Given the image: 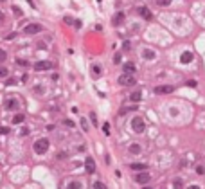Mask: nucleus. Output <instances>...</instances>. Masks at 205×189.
Here are the masks:
<instances>
[{
	"label": "nucleus",
	"instance_id": "20",
	"mask_svg": "<svg viewBox=\"0 0 205 189\" xmlns=\"http://www.w3.org/2000/svg\"><path fill=\"white\" fill-rule=\"evenodd\" d=\"M173 187H175V189H182V187H184V182H182V178H176V180L173 182Z\"/></svg>",
	"mask_w": 205,
	"mask_h": 189
},
{
	"label": "nucleus",
	"instance_id": "28",
	"mask_svg": "<svg viewBox=\"0 0 205 189\" xmlns=\"http://www.w3.org/2000/svg\"><path fill=\"white\" fill-rule=\"evenodd\" d=\"M196 173H198V175H205V168L203 166H198V168H196Z\"/></svg>",
	"mask_w": 205,
	"mask_h": 189
},
{
	"label": "nucleus",
	"instance_id": "8",
	"mask_svg": "<svg viewBox=\"0 0 205 189\" xmlns=\"http://www.w3.org/2000/svg\"><path fill=\"white\" fill-rule=\"evenodd\" d=\"M85 168H86V173H94V171H95V162H94L92 157H86V160H85Z\"/></svg>",
	"mask_w": 205,
	"mask_h": 189
},
{
	"label": "nucleus",
	"instance_id": "38",
	"mask_svg": "<svg viewBox=\"0 0 205 189\" xmlns=\"http://www.w3.org/2000/svg\"><path fill=\"white\" fill-rule=\"evenodd\" d=\"M187 189H200V187H198V186H189Z\"/></svg>",
	"mask_w": 205,
	"mask_h": 189
},
{
	"label": "nucleus",
	"instance_id": "30",
	"mask_svg": "<svg viewBox=\"0 0 205 189\" xmlns=\"http://www.w3.org/2000/svg\"><path fill=\"white\" fill-rule=\"evenodd\" d=\"M81 126H83V130H85V132H88V124H86V121H85V119L81 121Z\"/></svg>",
	"mask_w": 205,
	"mask_h": 189
},
{
	"label": "nucleus",
	"instance_id": "31",
	"mask_svg": "<svg viewBox=\"0 0 205 189\" xmlns=\"http://www.w3.org/2000/svg\"><path fill=\"white\" fill-rule=\"evenodd\" d=\"M13 11H14V14H16V16H20V14H22V11H20V7H13Z\"/></svg>",
	"mask_w": 205,
	"mask_h": 189
},
{
	"label": "nucleus",
	"instance_id": "11",
	"mask_svg": "<svg viewBox=\"0 0 205 189\" xmlns=\"http://www.w3.org/2000/svg\"><path fill=\"white\" fill-rule=\"evenodd\" d=\"M130 168L135 169V171H144V169H148V166L142 164V162H133V164H130Z\"/></svg>",
	"mask_w": 205,
	"mask_h": 189
},
{
	"label": "nucleus",
	"instance_id": "2",
	"mask_svg": "<svg viewBox=\"0 0 205 189\" xmlns=\"http://www.w3.org/2000/svg\"><path fill=\"white\" fill-rule=\"evenodd\" d=\"M131 130L135 133H142L146 130V124H144V119L142 117H133L131 119Z\"/></svg>",
	"mask_w": 205,
	"mask_h": 189
},
{
	"label": "nucleus",
	"instance_id": "13",
	"mask_svg": "<svg viewBox=\"0 0 205 189\" xmlns=\"http://www.w3.org/2000/svg\"><path fill=\"white\" fill-rule=\"evenodd\" d=\"M180 61H182V63H185V65H187V63H191V61H193V54H191V52H184V54L180 56Z\"/></svg>",
	"mask_w": 205,
	"mask_h": 189
},
{
	"label": "nucleus",
	"instance_id": "35",
	"mask_svg": "<svg viewBox=\"0 0 205 189\" xmlns=\"http://www.w3.org/2000/svg\"><path fill=\"white\" fill-rule=\"evenodd\" d=\"M14 83H16L14 79H7V83H5V85H9V87H11V85H14Z\"/></svg>",
	"mask_w": 205,
	"mask_h": 189
},
{
	"label": "nucleus",
	"instance_id": "29",
	"mask_svg": "<svg viewBox=\"0 0 205 189\" xmlns=\"http://www.w3.org/2000/svg\"><path fill=\"white\" fill-rule=\"evenodd\" d=\"M113 63H121V54H115L113 56Z\"/></svg>",
	"mask_w": 205,
	"mask_h": 189
},
{
	"label": "nucleus",
	"instance_id": "15",
	"mask_svg": "<svg viewBox=\"0 0 205 189\" xmlns=\"http://www.w3.org/2000/svg\"><path fill=\"white\" fill-rule=\"evenodd\" d=\"M101 76V67L99 65H94L92 67V78H99Z\"/></svg>",
	"mask_w": 205,
	"mask_h": 189
},
{
	"label": "nucleus",
	"instance_id": "4",
	"mask_svg": "<svg viewBox=\"0 0 205 189\" xmlns=\"http://www.w3.org/2000/svg\"><path fill=\"white\" fill-rule=\"evenodd\" d=\"M151 180V177H149V173H146V171H139L137 175H135V182L137 184H148Z\"/></svg>",
	"mask_w": 205,
	"mask_h": 189
},
{
	"label": "nucleus",
	"instance_id": "18",
	"mask_svg": "<svg viewBox=\"0 0 205 189\" xmlns=\"http://www.w3.org/2000/svg\"><path fill=\"white\" fill-rule=\"evenodd\" d=\"M144 58H146V59H153V58H155V52L149 50V49H146V50H144Z\"/></svg>",
	"mask_w": 205,
	"mask_h": 189
},
{
	"label": "nucleus",
	"instance_id": "34",
	"mask_svg": "<svg viewBox=\"0 0 205 189\" xmlns=\"http://www.w3.org/2000/svg\"><path fill=\"white\" fill-rule=\"evenodd\" d=\"M65 22H67V23H74V20H72L70 16H65Z\"/></svg>",
	"mask_w": 205,
	"mask_h": 189
},
{
	"label": "nucleus",
	"instance_id": "5",
	"mask_svg": "<svg viewBox=\"0 0 205 189\" xmlns=\"http://www.w3.org/2000/svg\"><path fill=\"white\" fill-rule=\"evenodd\" d=\"M41 29H43V27H41L40 23H29V25L23 29V32H25V34H36V32H40Z\"/></svg>",
	"mask_w": 205,
	"mask_h": 189
},
{
	"label": "nucleus",
	"instance_id": "37",
	"mask_svg": "<svg viewBox=\"0 0 205 189\" xmlns=\"http://www.w3.org/2000/svg\"><path fill=\"white\" fill-rule=\"evenodd\" d=\"M4 18H5V16H4V13H2V11H0V23H2V22H4Z\"/></svg>",
	"mask_w": 205,
	"mask_h": 189
},
{
	"label": "nucleus",
	"instance_id": "24",
	"mask_svg": "<svg viewBox=\"0 0 205 189\" xmlns=\"http://www.w3.org/2000/svg\"><path fill=\"white\" fill-rule=\"evenodd\" d=\"M94 189H106V186H104L103 182H95V184H94Z\"/></svg>",
	"mask_w": 205,
	"mask_h": 189
},
{
	"label": "nucleus",
	"instance_id": "23",
	"mask_svg": "<svg viewBox=\"0 0 205 189\" xmlns=\"http://www.w3.org/2000/svg\"><path fill=\"white\" fill-rule=\"evenodd\" d=\"M103 132H104L106 135H110V124H108V123H104V124H103Z\"/></svg>",
	"mask_w": 205,
	"mask_h": 189
},
{
	"label": "nucleus",
	"instance_id": "12",
	"mask_svg": "<svg viewBox=\"0 0 205 189\" xmlns=\"http://www.w3.org/2000/svg\"><path fill=\"white\" fill-rule=\"evenodd\" d=\"M139 13H140V16H142V18L151 20V13H149V9H148V7H139Z\"/></svg>",
	"mask_w": 205,
	"mask_h": 189
},
{
	"label": "nucleus",
	"instance_id": "19",
	"mask_svg": "<svg viewBox=\"0 0 205 189\" xmlns=\"http://www.w3.org/2000/svg\"><path fill=\"white\" fill-rule=\"evenodd\" d=\"M22 121H23V114H16V115L13 117V123H14V124H20Z\"/></svg>",
	"mask_w": 205,
	"mask_h": 189
},
{
	"label": "nucleus",
	"instance_id": "16",
	"mask_svg": "<svg viewBox=\"0 0 205 189\" xmlns=\"http://www.w3.org/2000/svg\"><path fill=\"white\" fill-rule=\"evenodd\" d=\"M130 97H131V101H140V99H142V92H140V90H137V92H133Z\"/></svg>",
	"mask_w": 205,
	"mask_h": 189
},
{
	"label": "nucleus",
	"instance_id": "33",
	"mask_svg": "<svg viewBox=\"0 0 205 189\" xmlns=\"http://www.w3.org/2000/svg\"><path fill=\"white\" fill-rule=\"evenodd\" d=\"M65 124H67V126H68V128H72V126H74V123H72V121H70V119H67V121H65Z\"/></svg>",
	"mask_w": 205,
	"mask_h": 189
},
{
	"label": "nucleus",
	"instance_id": "14",
	"mask_svg": "<svg viewBox=\"0 0 205 189\" xmlns=\"http://www.w3.org/2000/svg\"><path fill=\"white\" fill-rule=\"evenodd\" d=\"M67 189H81V182L79 180H72V182H68Z\"/></svg>",
	"mask_w": 205,
	"mask_h": 189
},
{
	"label": "nucleus",
	"instance_id": "22",
	"mask_svg": "<svg viewBox=\"0 0 205 189\" xmlns=\"http://www.w3.org/2000/svg\"><path fill=\"white\" fill-rule=\"evenodd\" d=\"M157 4H158V5H162V7H166V5H169V4H171V0H157Z\"/></svg>",
	"mask_w": 205,
	"mask_h": 189
},
{
	"label": "nucleus",
	"instance_id": "17",
	"mask_svg": "<svg viewBox=\"0 0 205 189\" xmlns=\"http://www.w3.org/2000/svg\"><path fill=\"white\" fill-rule=\"evenodd\" d=\"M130 153L139 155V153H140V146H139V144H131V146H130Z\"/></svg>",
	"mask_w": 205,
	"mask_h": 189
},
{
	"label": "nucleus",
	"instance_id": "26",
	"mask_svg": "<svg viewBox=\"0 0 205 189\" xmlns=\"http://www.w3.org/2000/svg\"><path fill=\"white\" fill-rule=\"evenodd\" d=\"M7 76V69L5 67H0V78H5Z\"/></svg>",
	"mask_w": 205,
	"mask_h": 189
},
{
	"label": "nucleus",
	"instance_id": "36",
	"mask_svg": "<svg viewBox=\"0 0 205 189\" xmlns=\"http://www.w3.org/2000/svg\"><path fill=\"white\" fill-rule=\"evenodd\" d=\"M7 132H9L7 128H0V133H7Z\"/></svg>",
	"mask_w": 205,
	"mask_h": 189
},
{
	"label": "nucleus",
	"instance_id": "27",
	"mask_svg": "<svg viewBox=\"0 0 205 189\" xmlns=\"http://www.w3.org/2000/svg\"><path fill=\"white\" fill-rule=\"evenodd\" d=\"M5 58H7V54H5V50H4V49H0V63H2V61H4Z\"/></svg>",
	"mask_w": 205,
	"mask_h": 189
},
{
	"label": "nucleus",
	"instance_id": "7",
	"mask_svg": "<svg viewBox=\"0 0 205 189\" xmlns=\"http://www.w3.org/2000/svg\"><path fill=\"white\" fill-rule=\"evenodd\" d=\"M173 90H175V88H173L171 85H160V87H157V88H155V92H157V94H171Z\"/></svg>",
	"mask_w": 205,
	"mask_h": 189
},
{
	"label": "nucleus",
	"instance_id": "21",
	"mask_svg": "<svg viewBox=\"0 0 205 189\" xmlns=\"http://www.w3.org/2000/svg\"><path fill=\"white\" fill-rule=\"evenodd\" d=\"M5 108H16V101L14 99H7L5 101Z\"/></svg>",
	"mask_w": 205,
	"mask_h": 189
},
{
	"label": "nucleus",
	"instance_id": "25",
	"mask_svg": "<svg viewBox=\"0 0 205 189\" xmlns=\"http://www.w3.org/2000/svg\"><path fill=\"white\" fill-rule=\"evenodd\" d=\"M196 85H198V83H196L194 79H189V81H187V87H191V88H196Z\"/></svg>",
	"mask_w": 205,
	"mask_h": 189
},
{
	"label": "nucleus",
	"instance_id": "39",
	"mask_svg": "<svg viewBox=\"0 0 205 189\" xmlns=\"http://www.w3.org/2000/svg\"><path fill=\"white\" fill-rule=\"evenodd\" d=\"M142 189H151V187H148V186H144V187H142Z\"/></svg>",
	"mask_w": 205,
	"mask_h": 189
},
{
	"label": "nucleus",
	"instance_id": "6",
	"mask_svg": "<svg viewBox=\"0 0 205 189\" xmlns=\"http://www.w3.org/2000/svg\"><path fill=\"white\" fill-rule=\"evenodd\" d=\"M34 69H36L38 72H43V70L52 69V63H50V61H38V63L34 65Z\"/></svg>",
	"mask_w": 205,
	"mask_h": 189
},
{
	"label": "nucleus",
	"instance_id": "9",
	"mask_svg": "<svg viewBox=\"0 0 205 189\" xmlns=\"http://www.w3.org/2000/svg\"><path fill=\"white\" fill-rule=\"evenodd\" d=\"M122 22H124V13H122V11H119V13H117V14L113 16V20H112V23H113L115 27H119V25H121Z\"/></svg>",
	"mask_w": 205,
	"mask_h": 189
},
{
	"label": "nucleus",
	"instance_id": "3",
	"mask_svg": "<svg viewBox=\"0 0 205 189\" xmlns=\"http://www.w3.org/2000/svg\"><path fill=\"white\" fill-rule=\"evenodd\" d=\"M119 83H121V85H124V87H131V85H135L137 81H135V78H133V76H130V74H122V76L119 78Z\"/></svg>",
	"mask_w": 205,
	"mask_h": 189
},
{
	"label": "nucleus",
	"instance_id": "1",
	"mask_svg": "<svg viewBox=\"0 0 205 189\" xmlns=\"http://www.w3.org/2000/svg\"><path fill=\"white\" fill-rule=\"evenodd\" d=\"M32 150L36 155H45L47 150H49V141L47 139H38L34 144H32Z\"/></svg>",
	"mask_w": 205,
	"mask_h": 189
},
{
	"label": "nucleus",
	"instance_id": "32",
	"mask_svg": "<svg viewBox=\"0 0 205 189\" xmlns=\"http://www.w3.org/2000/svg\"><path fill=\"white\" fill-rule=\"evenodd\" d=\"M16 63H18V65H23V67H27V61H25V59H16Z\"/></svg>",
	"mask_w": 205,
	"mask_h": 189
},
{
	"label": "nucleus",
	"instance_id": "10",
	"mask_svg": "<svg viewBox=\"0 0 205 189\" xmlns=\"http://www.w3.org/2000/svg\"><path fill=\"white\" fill-rule=\"evenodd\" d=\"M122 70H124L122 74H130V76H133V72H135L137 69H135L133 63H124V65H122Z\"/></svg>",
	"mask_w": 205,
	"mask_h": 189
}]
</instances>
